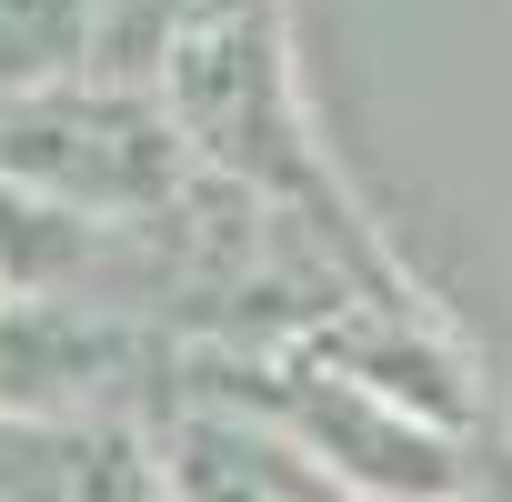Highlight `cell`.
Wrapping results in <instances>:
<instances>
[{"mask_svg": "<svg viewBox=\"0 0 512 502\" xmlns=\"http://www.w3.org/2000/svg\"><path fill=\"white\" fill-rule=\"evenodd\" d=\"M0 181H21L81 221H161L191 191V151L131 91L41 81L0 101Z\"/></svg>", "mask_w": 512, "mask_h": 502, "instance_id": "6da1fadb", "label": "cell"}, {"mask_svg": "<svg viewBox=\"0 0 512 502\" xmlns=\"http://www.w3.org/2000/svg\"><path fill=\"white\" fill-rule=\"evenodd\" d=\"M151 472H161V502H362L282 422H262L251 402H231L211 382H191L151 422Z\"/></svg>", "mask_w": 512, "mask_h": 502, "instance_id": "7a4b0ae2", "label": "cell"}, {"mask_svg": "<svg viewBox=\"0 0 512 502\" xmlns=\"http://www.w3.org/2000/svg\"><path fill=\"white\" fill-rule=\"evenodd\" d=\"M141 332L101 302H0V422L31 412H121Z\"/></svg>", "mask_w": 512, "mask_h": 502, "instance_id": "3957f363", "label": "cell"}, {"mask_svg": "<svg viewBox=\"0 0 512 502\" xmlns=\"http://www.w3.org/2000/svg\"><path fill=\"white\" fill-rule=\"evenodd\" d=\"M0 502H161L151 432L131 412H31V422H0Z\"/></svg>", "mask_w": 512, "mask_h": 502, "instance_id": "277c9868", "label": "cell"}]
</instances>
